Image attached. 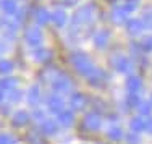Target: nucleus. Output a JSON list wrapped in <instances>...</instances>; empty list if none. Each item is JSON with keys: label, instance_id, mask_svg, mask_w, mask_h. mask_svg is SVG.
<instances>
[{"label": "nucleus", "instance_id": "1", "mask_svg": "<svg viewBox=\"0 0 152 144\" xmlns=\"http://www.w3.org/2000/svg\"><path fill=\"white\" fill-rule=\"evenodd\" d=\"M71 60H73L75 67L78 68L81 73H91L92 71V63L89 62V58L86 55H83V53H76Z\"/></svg>", "mask_w": 152, "mask_h": 144}, {"label": "nucleus", "instance_id": "2", "mask_svg": "<svg viewBox=\"0 0 152 144\" xmlns=\"http://www.w3.org/2000/svg\"><path fill=\"white\" fill-rule=\"evenodd\" d=\"M26 39H28V42L29 44H39L41 42V39H42V34H41V31L39 29H36V28H32V29H29L26 32Z\"/></svg>", "mask_w": 152, "mask_h": 144}, {"label": "nucleus", "instance_id": "3", "mask_svg": "<svg viewBox=\"0 0 152 144\" xmlns=\"http://www.w3.org/2000/svg\"><path fill=\"white\" fill-rule=\"evenodd\" d=\"M126 88H128L131 92H134V94H136V92L141 89V80L137 76H129L128 83H126Z\"/></svg>", "mask_w": 152, "mask_h": 144}, {"label": "nucleus", "instance_id": "4", "mask_svg": "<svg viewBox=\"0 0 152 144\" xmlns=\"http://www.w3.org/2000/svg\"><path fill=\"white\" fill-rule=\"evenodd\" d=\"M86 126L91 128V129H97L100 126V118L97 117L96 113H91L86 117Z\"/></svg>", "mask_w": 152, "mask_h": 144}, {"label": "nucleus", "instance_id": "5", "mask_svg": "<svg viewBox=\"0 0 152 144\" xmlns=\"http://www.w3.org/2000/svg\"><path fill=\"white\" fill-rule=\"evenodd\" d=\"M142 21L141 20H131L128 23V31L131 32V34H139L141 31H142Z\"/></svg>", "mask_w": 152, "mask_h": 144}, {"label": "nucleus", "instance_id": "6", "mask_svg": "<svg viewBox=\"0 0 152 144\" xmlns=\"http://www.w3.org/2000/svg\"><path fill=\"white\" fill-rule=\"evenodd\" d=\"M115 67H117V70H120V71H128L131 65H129L128 58H125V57H118L117 62H115Z\"/></svg>", "mask_w": 152, "mask_h": 144}, {"label": "nucleus", "instance_id": "7", "mask_svg": "<svg viewBox=\"0 0 152 144\" xmlns=\"http://www.w3.org/2000/svg\"><path fill=\"white\" fill-rule=\"evenodd\" d=\"M131 129L136 133L146 129V120H142V118H134V120L131 121Z\"/></svg>", "mask_w": 152, "mask_h": 144}, {"label": "nucleus", "instance_id": "8", "mask_svg": "<svg viewBox=\"0 0 152 144\" xmlns=\"http://www.w3.org/2000/svg\"><path fill=\"white\" fill-rule=\"evenodd\" d=\"M107 39H108V32L107 31H100L99 34L96 36V44L99 45V47H104V45L107 44Z\"/></svg>", "mask_w": 152, "mask_h": 144}, {"label": "nucleus", "instance_id": "9", "mask_svg": "<svg viewBox=\"0 0 152 144\" xmlns=\"http://www.w3.org/2000/svg\"><path fill=\"white\" fill-rule=\"evenodd\" d=\"M53 21H55L57 24H58V26H61V24L65 23V20H66V15H65V12L63 10H57L55 13H53Z\"/></svg>", "mask_w": 152, "mask_h": 144}, {"label": "nucleus", "instance_id": "10", "mask_svg": "<svg viewBox=\"0 0 152 144\" xmlns=\"http://www.w3.org/2000/svg\"><path fill=\"white\" fill-rule=\"evenodd\" d=\"M84 102H86V99L83 96H79V94L73 96V99H71V105H73L75 109H81V107L84 105Z\"/></svg>", "mask_w": 152, "mask_h": 144}, {"label": "nucleus", "instance_id": "11", "mask_svg": "<svg viewBox=\"0 0 152 144\" xmlns=\"http://www.w3.org/2000/svg\"><path fill=\"white\" fill-rule=\"evenodd\" d=\"M142 24H146L147 28H151V29H152V7H151V8H147L146 12H144Z\"/></svg>", "mask_w": 152, "mask_h": 144}, {"label": "nucleus", "instance_id": "12", "mask_svg": "<svg viewBox=\"0 0 152 144\" xmlns=\"http://www.w3.org/2000/svg\"><path fill=\"white\" fill-rule=\"evenodd\" d=\"M141 47H142L144 52H151L152 50V36H146L141 42Z\"/></svg>", "mask_w": 152, "mask_h": 144}, {"label": "nucleus", "instance_id": "13", "mask_svg": "<svg viewBox=\"0 0 152 144\" xmlns=\"http://www.w3.org/2000/svg\"><path fill=\"white\" fill-rule=\"evenodd\" d=\"M60 121H61L63 125H71V123H73V115H71L70 112L60 113Z\"/></svg>", "mask_w": 152, "mask_h": 144}, {"label": "nucleus", "instance_id": "14", "mask_svg": "<svg viewBox=\"0 0 152 144\" xmlns=\"http://www.w3.org/2000/svg\"><path fill=\"white\" fill-rule=\"evenodd\" d=\"M61 107H63V102H61L58 97H53V99L50 100V109H52V110L58 112V110H61Z\"/></svg>", "mask_w": 152, "mask_h": 144}, {"label": "nucleus", "instance_id": "15", "mask_svg": "<svg viewBox=\"0 0 152 144\" xmlns=\"http://www.w3.org/2000/svg\"><path fill=\"white\" fill-rule=\"evenodd\" d=\"M139 112L142 113V115H149V113L152 112L151 104H149V102H142V104H139Z\"/></svg>", "mask_w": 152, "mask_h": 144}, {"label": "nucleus", "instance_id": "16", "mask_svg": "<svg viewBox=\"0 0 152 144\" xmlns=\"http://www.w3.org/2000/svg\"><path fill=\"white\" fill-rule=\"evenodd\" d=\"M55 129H57V126H55V123H53V121H45V123H44V131L45 133L52 134V133H55Z\"/></svg>", "mask_w": 152, "mask_h": 144}, {"label": "nucleus", "instance_id": "17", "mask_svg": "<svg viewBox=\"0 0 152 144\" xmlns=\"http://www.w3.org/2000/svg\"><path fill=\"white\" fill-rule=\"evenodd\" d=\"M68 88V80H57V83H55V89L57 91H63V89H66Z\"/></svg>", "mask_w": 152, "mask_h": 144}, {"label": "nucleus", "instance_id": "18", "mask_svg": "<svg viewBox=\"0 0 152 144\" xmlns=\"http://www.w3.org/2000/svg\"><path fill=\"white\" fill-rule=\"evenodd\" d=\"M108 136H110V138H113V139H120L121 136H123V133H121L120 128H113V129H110V131H108Z\"/></svg>", "mask_w": 152, "mask_h": 144}, {"label": "nucleus", "instance_id": "19", "mask_svg": "<svg viewBox=\"0 0 152 144\" xmlns=\"http://www.w3.org/2000/svg\"><path fill=\"white\" fill-rule=\"evenodd\" d=\"M37 20L41 21V23H47V21H49V13H47L45 10H39L37 12Z\"/></svg>", "mask_w": 152, "mask_h": 144}, {"label": "nucleus", "instance_id": "20", "mask_svg": "<svg viewBox=\"0 0 152 144\" xmlns=\"http://www.w3.org/2000/svg\"><path fill=\"white\" fill-rule=\"evenodd\" d=\"M129 102H131V105H137V104H139V97H137V94L131 92V96H129Z\"/></svg>", "mask_w": 152, "mask_h": 144}, {"label": "nucleus", "instance_id": "21", "mask_svg": "<svg viewBox=\"0 0 152 144\" xmlns=\"http://www.w3.org/2000/svg\"><path fill=\"white\" fill-rule=\"evenodd\" d=\"M146 129L152 134V118H149V120H146Z\"/></svg>", "mask_w": 152, "mask_h": 144}, {"label": "nucleus", "instance_id": "22", "mask_svg": "<svg viewBox=\"0 0 152 144\" xmlns=\"http://www.w3.org/2000/svg\"><path fill=\"white\" fill-rule=\"evenodd\" d=\"M151 104H152V96H151Z\"/></svg>", "mask_w": 152, "mask_h": 144}]
</instances>
